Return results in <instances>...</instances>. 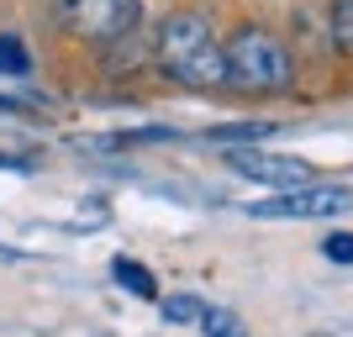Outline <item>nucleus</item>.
Instances as JSON below:
<instances>
[{
	"mask_svg": "<svg viewBox=\"0 0 353 337\" xmlns=\"http://www.w3.org/2000/svg\"><path fill=\"white\" fill-rule=\"evenodd\" d=\"M159 63H163V74H174L179 85H190V90L227 85L221 43L211 37L206 16H195V11H179L159 27Z\"/></svg>",
	"mask_w": 353,
	"mask_h": 337,
	"instance_id": "obj_1",
	"label": "nucleus"
},
{
	"mask_svg": "<svg viewBox=\"0 0 353 337\" xmlns=\"http://www.w3.org/2000/svg\"><path fill=\"white\" fill-rule=\"evenodd\" d=\"M221 59H227V85L253 90V95H280L295 79L290 48L264 27H243L232 43H221Z\"/></svg>",
	"mask_w": 353,
	"mask_h": 337,
	"instance_id": "obj_2",
	"label": "nucleus"
},
{
	"mask_svg": "<svg viewBox=\"0 0 353 337\" xmlns=\"http://www.w3.org/2000/svg\"><path fill=\"white\" fill-rule=\"evenodd\" d=\"M143 6L137 0H63V21L90 43H117L137 27Z\"/></svg>",
	"mask_w": 353,
	"mask_h": 337,
	"instance_id": "obj_3",
	"label": "nucleus"
},
{
	"mask_svg": "<svg viewBox=\"0 0 353 337\" xmlns=\"http://www.w3.org/2000/svg\"><path fill=\"white\" fill-rule=\"evenodd\" d=\"M353 205V190H332V185H295V190H280L269 201L248 205V216L259 221H280V216H295V221H311V216H338Z\"/></svg>",
	"mask_w": 353,
	"mask_h": 337,
	"instance_id": "obj_4",
	"label": "nucleus"
},
{
	"mask_svg": "<svg viewBox=\"0 0 353 337\" xmlns=\"http://www.w3.org/2000/svg\"><path fill=\"white\" fill-rule=\"evenodd\" d=\"M227 169H237L253 185H274V190H295L311 179V163L280 159V153H259V147H227Z\"/></svg>",
	"mask_w": 353,
	"mask_h": 337,
	"instance_id": "obj_5",
	"label": "nucleus"
},
{
	"mask_svg": "<svg viewBox=\"0 0 353 337\" xmlns=\"http://www.w3.org/2000/svg\"><path fill=\"white\" fill-rule=\"evenodd\" d=\"M111 274H117V285H127L137 300H159V279L148 274L143 264H132V258H117V264H111Z\"/></svg>",
	"mask_w": 353,
	"mask_h": 337,
	"instance_id": "obj_6",
	"label": "nucleus"
},
{
	"mask_svg": "<svg viewBox=\"0 0 353 337\" xmlns=\"http://www.w3.org/2000/svg\"><path fill=\"white\" fill-rule=\"evenodd\" d=\"M274 132L269 121H237V127H216V132H206L211 143H227V147H253V143H264V137Z\"/></svg>",
	"mask_w": 353,
	"mask_h": 337,
	"instance_id": "obj_7",
	"label": "nucleus"
},
{
	"mask_svg": "<svg viewBox=\"0 0 353 337\" xmlns=\"http://www.w3.org/2000/svg\"><path fill=\"white\" fill-rule=\"evenodd\" d=\"M201 332H206V337H248V327H243V316H237V311L206 306V311H201Z\"/></svg>",
	"mask_w": 353,
	"mask_h": 337,
	"instance_id": "obj_8",
	"label": "nucleus"
},
{
	"mask_svg": "<svg viewBox=\"0 0 353 337\" xmlns=\"http://www.w3.org/2000/svg\"><path fill=\"white\" fill-rule=\"evenodd\" d=\"M0 74H32V53H27V43L21 37H0Z\"/></svg>",
	"mask_w": 353,
	"mask_h": 337,
	"instance_id": "obj_9",
	"label": "nucleus"
},
{
	"mask_svg": "<svg viewBox=\"0 0 353 337\" xmlns=\"http://www.w3.org/2000/svg\"><path fill=\"white\" fill-rule=\"evenodd\" d=\"M201 311H206L201 295H169V300H163V322L185 327V322H201Z\"/></svg>",
	"mask_w": 353,
	"mask_h": 337,
	"instance_id": "obj_10",
	"label": "nucleus"
},
{
	"mask_svg": "<svg viewBox=\"0 0 353 337\" xmlns=\"http://www.w3.org/2000/svg\"><path fill=\"white\" fill-rule=\"evenodd\" d=\"M322 253H327V264H353V232H332L322 243Z\"/></svg>",
	"mask_w": 353,
	"mask_h": 337,
	"instance_id": "obj_11",
	"label": "nucleus"
},
{
	"mask_svg": "<svg viewBox=\"0 0 353 337\" xmlns=\"http://www.w3.org/2000/svg\"><path fill=\"white\" fill-rule=\"evenodd\" d=\"M0 116H27V105L11 101V95H0Z\"/></svg>",
	"mask_w": 353,
	"mask_h": 337,
	"instance_id": "obj_12",
	"label": "nucleus"
},
{
	"mask_svg": "<svg viewBox=\"0 0 353 337\" xmlns=\"http://www.w3.org/2000/svg\"><path fill=\"white\" fill-rule=\"evenodd\" d=\"M0 169H27V159H11V153H0Z\"/></svg>",
	"mask_w": 353,
	"mask_h": 337,
	"instance_id": "obj_13",
	"label": "nucleus"
}]
</instances>
